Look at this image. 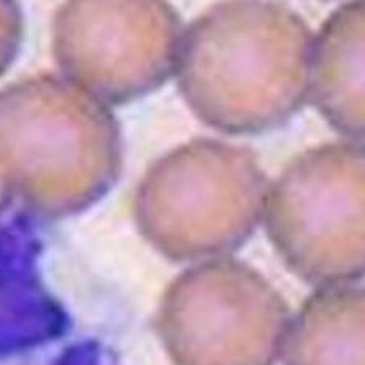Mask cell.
<instances>
[{"label":"cell","mask_w":365,"mask_h":365,"mask_svg":"<svg viewBox=\"0 0 365 365\" xmlns=\"http://www.w3.org/2000/svg\"><path fill=\"white\" fill-rule=\"evenodd\" d=\"M313 40L286 4H216L181 35L175 72L182 99L227 135L277 129L308 101Z\"/></svg>","instance_id":"6da1fadb"},{"label":"cell","mask_w":365,"mask_h":365,"mask_svg":"<svg viewBox=\"0 0 365 365\" xmlns=\"http://www.w3.org/2000/svg\"><path fill=\"white\" fill-rule=\"evenodd\" d=\"M13 159L34 197L72 203L101 191L121 163L116 123L75 84L37 76L4 101Z\"/></svg>","instance_id":"7a4b0ae2"},{"label":"cell","mask_w":365,"mask_h":365,"mask_svg":"<svg viewBox=\"0 0 365 365\" xmlns=\"http://www.w3.org/2000/svg\"><path fill=\"white\" fill-rule=\"evenodd\" d=\"M265 191L255 151L197 138L154 165L143 200L153 232L165 248L199 256L230 250L248 237Z\"/></svg>","instance_id":"3957f363"},{"label":"cell","mask_w":365,"mask_h":365,"mask_svg":"<svg viewBox=\"0 0 365 365\" xmlns=\"http://www.w3.org/2000/svg\"><path fill=\"white\" fill-rule=\"evenodd\" d=\"M364 173V146L335 142L302 153L272 187V238L304 277L336 282L362 272Z\"/></svg>","instance_id":"277c9868"},{"label":"cell","mask_w":365,"mask_h":365,"mask_svg":"<svg viewBox=\"0 0 365 365\" xmlns=\"http://www.w3.org/2000/svg\"><path fill=\"white\" fill-rule=\"evenodd\" d=\"M181 23L164 2H70L54 24V53L76 88L123 103L159 88L177 67Z\"/></svg>","instance_id":"5b68a950"},{"label":"cell","mask_w":365,"mask_h":365,"mask_svg":"<svg viewBox=\"0 0 365 365\" xmlns=\"http://www.w3.org/2000/svg\"><path fill=\"white\" fill-rule=\"evenodd\" d=\"M284 307L242 265H207L180 283L168 307V334L186 361L261 364L284 326Z\"/></svg>","instance_id":"8992f818"},{"label":"cell","mask_w":365,"mask_h":365,"mask_svg":"<svg viewBox=\"0 0 365 365\" xmlns=\"http://www.w3.org/2000/svg\"><path fill=\"white\" fill-rule=\"evenodd\" d=\"M365 2L336 9L313 40L308 99L332 128L351 140L365 130Z\"/></svg>","instance_id":"52a82bcc"}]
</instances>
